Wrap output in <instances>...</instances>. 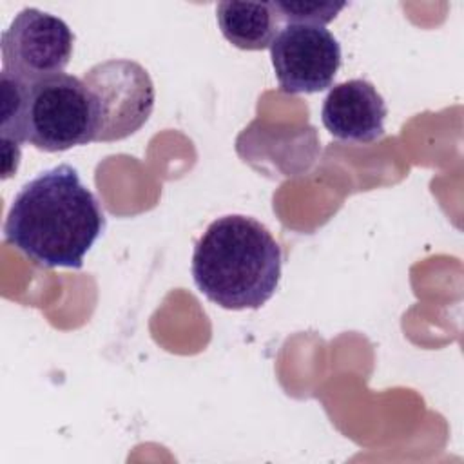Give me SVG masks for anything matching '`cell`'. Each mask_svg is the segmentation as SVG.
<instances>
[{"instance_id":"cell-9","label":"cell","mask_w":464,"mask_h":464,"mask_svg":"<svg viewBox=\"0 0 464 464\" xmlns=\"http://www.w3.org/2000/svg\"><path fill=\"white\" fill-rule=\"evenodd\" d=\"M274 9L279 14L281 24H308L324 27L332 22L346 2L334 0H274Z\"/></svg>"},{"instance_id":"cell-8","label":"cell","mask_w":464,"mask_h":464,"mask_svg":"<svg viewBox=\"0 0 464 464\" xmlns=\"http://www.w3.org/2000/svg\"><path fill=\"white\" fill-rule=\"evenodd\" d=\"M216 18L221 34L245 51L270 47L283 27L272 2H219Z\"/></svg>"},{"instance_id":"cell-1","label":"cell","mask_w":464,"mask_h":464,"mask_svg":"<svg viewBox=\"0 0 464 464\" xmlns=\"http://www.w3.org/2000/svg\"><path fill=\"white\" fill-rule=\"evenodd\" d=\"M98 198L67 163L34 176L14 196L4 237L45 268H82L83 256L105 230Z\"/></svg>"},{"instance_id":"cell-4","label":"cell","mask_w":464,"mask_h":464,"mask_svg":"<svg viewBox=\"0 0 464 464\" xmlns=\"http://www.w3.org/2000/svg\"><path fill=\"white\" fill-rule=\"evenodd\" d=\"M96 107L94 141H118L140 130L154 109V83L143 65L114 58L92 65L83 74Z\"/></svg>"},{"instance_id":"cell-3","label":"cell","mask_w":464,"mask_h":464,"mask_svg":"<svg viewBox=\"0 0 464 464\" xmlns=\"http://www.w3.org/2000/svg\"><path fill=\"white\" fill-rule=\"evenodd\" d=\"M96 107L83 80L60 72L25 83L16 138L45 152L94 141Z\"/></svg>"},{"instance_id":"cell-5","label":"cell","mask_w":464,"mask_h":464,"mask_svg":"<svg viewBox=\"0 0 464 464\" xmlns=\"http://www.w3.org/2000/svg\"><path fill=\"white\" fill-rule=\"evenodd\" d=\"M69 25L36 7L22 9L2 33V71L29 83L60 74L72 56Z\"/></svg>"},{"instance_id":"cell-6","label":"cell","mask_w":464,"mask_h":464,"mask_svg":"<svg viewBox=\"0 0 464 464\" xmlns=\"http://www.w3.org/2000/svg\"><path fill=\"white\" fill-rule=\"evenodd\" d=\"M279 87L290 94H312L332 87L341 67L339 40L321 25L285 24L270 45Z\"/></svg>"},{"instance_id":"cell-7","label":"cell","mask_w":464,"mask_h":464,"mask_svg":"<svg viewBox=\"0 0 464 464\" xmlns=\"http://www.w3.org/2000/svg\"><path fill=\"white\" fill-rule=\"evenodd\" d=\"M386 114L384 98L362 78L334 85L321 109L326 130L334 138L352 143H372L382 138Z\"/></svg>"},{"instance_id":"cell-2","label":"cell","mask_w":464,"mask_h":464,"mask_svg":"<svg viewBox=\"0 0 464 464\" xmlns=\"http://www.w3.org/2000/svg\"><path fill=\"white\" fill-rule=\"evenodd\" d=\"M281 266L283 252L270 230L243 214L214 219L192 254L198 290L227 310L261 308L279 285Z\"/></svg>"}]
</instances>
